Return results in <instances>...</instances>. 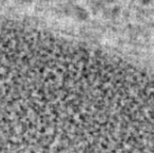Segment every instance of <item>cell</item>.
<instances>
[{
	"mask_svg": "<svg viewBox=\"0 0 154 153\" xmlns=\"http://www.w3.org/2000/svg\"><path fill=\"white\" fill-rule=\"evenodd\" d=\"M139 1H140V3L143 5H151L153 0H139Z\"/></svg>",
	"mask_w": 154,
	"mask_h": 153,
	"instance_id": "3",
	"label": "cell"
},
{
	"mask_svg": "<svg viewBox=\"0 0 154 153\" xmlns=\"http://www.w3.org/2000/svg\"><path fill=\"white\" fill-rule=\"evenodd\" d=\"M74 16L79 21H86L90 17V13L87 9H85L82 5H76L74 8Z\"/></svg>",
	"mask_w": 154,
	"mask_h": 153,
	"instance_id": "1",
	"label": "cell"
},
{
	"mask_svg": "<svg viewBox=\"0 0 154 153\" xmlns=\"http://www.w3.org/2000/svg\"><path fill=\"white\" fill-rule=\"evenodd\" d=\"M111 14L114 16V17L118 16L120 14V8L119 7H114L113 9H112V11H111Z\"/></svg>",
	"mask_w": 154,
	"mask_h": 153,
	"instance_id": "2",
	"label": "cell"
},
{
	"mask_svg": "<svg viewBox=\"0 0 154 153\" xmlns=\"http://www.w3.org/2000/svg\"><path fill=\"white\" fill-rule=\"evenodd\" d=\"M21 1L23 3H26V5H31V3H32L34 0H21Z\"/></svg>",
	"mask_w": 154,
	"mask_h": 153,
	"instance_id": "4",
	"label": "cell"
},
{
	"mask_svg": "<svg viewBox=\"0 0 154 153\" xmlns=\"http://www.w3.org/2000/svg\"><path fill=\"white\" fill-rule=\"evenodd\" d=\"M103 1H105L106 3H108V5H111V3H113L115 0H103Z\"/></svg>",
	"mask_w": 154,
	"mask_h": 153,
	"instance_id": "5",
	"label": "cell"
},
{
	"mask_svg": "<svg viewBox=\"0 0 154 153\" xmlns=\"http://www.w3.org/2000/svg\"><path fill=\"white\" fill-rule=\"evenodd\" d=\"M9 0H0V2H3V3H5V2H8Z\"/></svg>",
	"mask_w": 154,
	"mask_h": 153,
	"instance_id": "6",
	"label": "cell"
}]
</instances>
